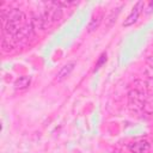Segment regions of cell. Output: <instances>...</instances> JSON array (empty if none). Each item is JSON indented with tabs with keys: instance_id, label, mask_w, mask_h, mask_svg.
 I'll return each instance as SVG.
<instances>
[{
	"instance_id": "obj_1",
	"label": "cell",
	"mask_w": 153,
	"mask_h": 153,
	"mask_svg": "<svg viewBox=\"0 0 153 153\" xmlns=\"http://www.w3.org/2000/svg\"><path fill=\"white\" fill-rule=\"evenodd\" d=\"M1 18H2L4 39L14 38L29 25L25 13L18 8H12L7 12H4L1 14Z\"/></svg>"
},
{
	"instance_id": "obj_2",
	"label": "cell",
	"mask_w": 153,
	"mask_h": 153,
	"mask_svg": "<svg viewBox=\"0 0 153 153\" xmlns=\"http://www.w3.org/2000/svg\"><path fill=\"white\" fill-rule=\"evenodd\" d=\"M147 99L148 98L145 91V84L140 80L135 81L129 91V106L134 111H141L143 110Z\"/></svg>"
},
{
	"instance_id": "obj_3",
	"label": "cell",
	"mask_w": 153,
	"mask_h": 153,
	"mask_svg": "<svg viewBox=\"0 0 153 153\" xmlns=\"http://www.w3.org/2000/svg\"><path fill=\"white\" fill-rule=\"evenodd\" d=\"M44 5H45V7L43 8L42 12H39V16L42 18L44 29H48L62 18V7L56 5L55 1L47 2Z\"/></svg>"
},
{
	"instance_id": "obj_4",
	"label": "cell",
	"mask_w": 153,
	"mask_h": 153,
	"mask_svg": "<svg viewBox=\"0 0 153 153\" xmlns=\"http://www.w3.org/2000/svg\"><path fill=\"white\" fill-rule=\"evenodd\" d=\"M142 10H143V1H137V2L133 6V8H131L130 13L128 14V17L124 19L123 26H124V27H128V26L133 25L134 23H136V20L139 19V16L141 14Z\"/></svg>"
},
{
	"instance_id": "obj_5",
	"label": "cell",
	"mask_w": 153,
	"mask_h": 153,
	"mask_svg": "<svg viewBox=\"0 0 153 153\" xmlns=\"http://www.w3.org/2000/svg\"><path fill=\"white\" fill-rule=\"evenodd\" d=\"M128 149L130 153H148L151 149V143L146 140L134 141L128 145Z\"/></svg>"
},
{
	"instance_id": "obj_6",
	"label": "cell",
	"mask_w": 153,
	"mask_h": 153,
	"mask_svg": "<svg viewBox=\"0 0 153 153\" xmlns=\"http://www.w3.org/2000/svg\"><path fill=\"white\" fill-rule=\"evenodd\" d=\"M74 67H75V62H73V61L72 62H67L66 65H63L61 67V69L57 72V74H56V80L57 81H62V80L67 79L71 75V73L73 72Z\"/></svg>"
},
{
	"instance_id": "obj_7",
	"label": "cell",
	"mask_w": 153,
	"mask_h": 153,
	"mask_svg": "<svg viewBox=\"0 0 153 153\" xmlns=\"http://www.w3.org/2000/svg\"><path fill=\"white\" fill-rule=\"evenodd\" d=\"M102 20H103V13H102V12L96 13V14L91 18V20H90V23H88V25H87V32L91 33V32L96 31V30L99 27Z\"/></svg>"
},
{
	"instance_id": "obj_8",
	"label": "cell",
	"mask_w": 153,
	"mask_h": 153,
	"mask_svg": "<svg viewBox=\"0 0 153 153\" xmlns=\"http://www.w3.org/2000/svg\"><path fill=\"white\" fill-rule=\"evenodd\" d=\"M30 82H31V79L30 76H26V75H23V76H19L16 81H14V87L17 90H25L30 86Z\"/></svg>"
},
{
	"instance_id": "obj_9",
	"label": "cell",
	"mask_w": 153,
	"mask_h": 153,
	"mask_svg": "<svg viewBox=\"0 0 153 153\" xmlns=\"http://www.w3.org/2000/svg\"><path fill=\"white\" fill-rule=\"evenodd\" d=\"M105 61H106V53H103V54L99 56V60H98V62H97L96 66H94V72L98 71V69L100 68V66H102L103 63H105Z\"/></svg>"
},
{
	"instance_id": "obj_10",
	"label": "cell",
	"mask_w": 153,
	"mask_h": 153,
	"mask_svg": "<svg viewBox=\"0 0 153 153\" xmlns=\"http://www.w3.org/2000/svg\"><path fill=\"white\" fill-rule=\"evenodd\" d=\"M152 11H153V1H151V2L148 4L147 8H146V12H147V13H149V12H152Z\"/></svg>"
}]
</instances>
